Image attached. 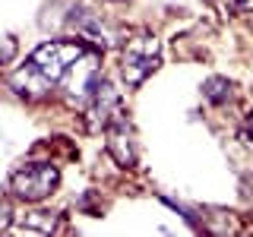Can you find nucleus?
Instances as JSON below:
<instances>
[{
	"instance_id": "1",
	"label": "nucleus",
	"mask_w": 253,
	"mask_h": 237,
	"mask_svg": "<svg viewBox=\"0 0 253 237\" xmlns=\"http://www.w3.org/2000/svg\"><path fill=\"white\" fill-rule=\"evenodd\" d=\"M85 54V38H57V41H44L32 51V57L26 60V67L32 70L35 76H42L47 85H57L63 73Z\"/></svg>"
},
{
	"instance_id": "2",
	"label": "nucleus",
	"mask_w": 253,
	"mask_h": 237,
	"mask_svg": "<svg viewBox=\"0 0 253 237\" xmlns=\"http://www.w3.org/2000/svg\"><path fill=\"white\" fill-rule=\"evenodd\" d=\"M60 184V168L51 161H29L22 168L13 171L10 177V190L16 199L22 202H42L57 190Z\"/></svg>"
},
{
	"instance_id": "3",
	"label": "nucleus",
	"mask_w": 253,
	"mask_h": 237,
	"mask_svg": "<svg viewBox=\"0 0 253 237\" xmlns=\"http://www.w3.org/2000/svg\"><path fill=\"white\" fill-rule=\"evenodd\" d=\"M158 54H162V44H158L155 35L142 32V35H133L130 41L124 44V54H121V73H124V82L126 85H142L149 76L158 70Z\"/></svg>"
},
{
	"instance_id": "4",
	"label": "nucleus",
	"mask_w": 253,
	"mask_h": 237,
	"mask_svg": "<svg viewBox=\"0 0 253 237\" xmlns=\"http://www.w3.org/2000/svg\"><path fill=\"white\" fill-rule=\"evenodd\" d=\"M60 82H63V92H67L70 105H85V101L92 98V89L101 82V57L85 51L83 57L63 73Z\"/></svg>"
},
{
	"instance_id": "5",
	"label": "nucleus",
	"mask_w": 253,
	"mask_h": 237,
	"mask_svg": "<svg viewBox=\"0 0 253 237\" xmlns=\"http://www.w3.org/2000/svg\"><path fill=\"white\" fill-rule=\"evenodd\" d=\"M85 114H89V126L92 130H108L111 123H117L124 117V101H121V95L114 92V85L111 82H105V79H101L98 85H95L92 89V98L85 101Z\"/></svg>"
},
{
	"instance_id": "6",
	"label": "nucleus",
	"mask_w": 253,
	"mask_h": 237,
	"mask_svg": "<svg viewBox=\"0 0 253 237\" xmlns=\"http://www.w3.org/2000/svg\"><path fill=\"white\" fill-rule=\"evenodd\" d=\"M70 26H73L79 32V38H85V41H95V44L114 41V32L105 26V19H101L92 6H76V10L70 13Z\"/></svg>"
},
{
	"instance_id": "7",
	"label": "nucleus",
	"mask_w": 253,
	"mask_h": 237,
	"mask_svg": "<svg viewBox=\"0 0 253 237\" xmlns=\"http://www.w3.org/2000/svg\"><path fill=\"white\" fill-rule=\"evenodd\" d=\"M108 152L114 158L121 168H133V161H136V155H133V142H130V133L124 130V123H111L108 126Z\"/></svg>"
},
{
	"instance_id": "8",
	"label": "nucleus",
	"mask_w": 253,
	"mask_h": 237,
	"mask_svg": "<svg viewBox=\"0 0 253 237\" xmlns=\"http://www.w3.org/2000/svg\"><path fill=\"white\" fill-rule=\"evenodd\" d=\"M203 95H206L209 105H228L231 95H234V82H231V79H225V76H209L203 82Z\"/></svg>"
},
{
	"instance_id": "9",
	"label": "nucleus",
	"mask_w": 253,
	"mask_h": 237,
	"mask_svg": "<svg viewBox=\"0 0 253 237\" xmlns=\"http://www.w3.org/2000/svg\"><path fill=\"white\" fill-rule=\"evenodd\" d=\"M26 228L29 231H38V234H51L54 228H57V221H60V215L57 212H44V209H35V212H29L26 218Z\"/></svg>"
},
{
	"instance_id": "10",
	"label": "nucleus",
	"mask_w": 253,
	"mask_h": 237,
	"mask_svg": "<svg viewBox=\"0 0 253 237\" xmlns=\"http://www.w3.org/2000/svg\"><path fill=\"white\" fill-rule=\"evenodd\" d=\"M10 225H13V205L10 199H0V231H6Z\"/></svg>"
},
{
	"instance_id": "11",
	"label": "nucleus",
	"mask_w": 253,
	"mask_h": 237,
	"mask_svg": "<svg viewBox=\"0 0 253 237\" xmlns=\"http://www.w3.org/2000/svg\"><path fill=\"white\" fill-rule=\"evenodd\" d=\"M234 6L241 13H253V0H234Z\"/></svg>"
},
{
	"instance_id": "12",
	"label": "nucleus",
	"mask_w": 253,
	"mask_h": 237,
	"mask_svg": "<svg viewBox=\"0 0 253 237\" xmlns=\"http://www.w3.org/2000/svg\"><path fill=\"white\" fill-rule=\"evenodd\" d=\"M105 3H126V0H105Z\"/></svg>"
}]
</instances>
